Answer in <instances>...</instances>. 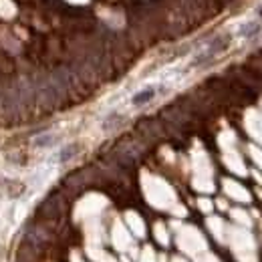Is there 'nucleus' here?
Listing matches in <instances>:
<instances>
[{
	"instance_id": "nucleus-4",
	"label": "nucleus",
	"mask_w": 262,
	"mask_h": 262,
	"mask_svg": "<svg viewBox=\"0 0 262 262\" xmlns=\"http://www.w3.org/2000/svg\"><path fill=\"white\" fill-rule=\"evenodd\" d=\"M226 192H228L230 196L236 198V200H242V202H248V200H250L248 192H246L242 186L234 184V182H226Z\"/></svg>"
},
{
	"instance_id": "nucleus-5",
	"label": "nucleus",
	"mask_w": 262,
	"mask_h": 262,
	"mask_svg": "<svg viewBox=\"0 0 262 262\" xmlns=\"http://www.w3.org/2000/svg\"><path fill=\"white\" fill-rule=\"evenodd\" d=\"M51 141H53V135H45V137H38V139H36V145L47 147V145H51Z\"/></svg>"
},
{
	"instance_id": "nucleus-3",
	"label": "nucleus",
	"mask_w": 262,
	"mask_h": 262,
	"mask_svg": "<svg viewBox=\"0 0 262 262\" xmlns=\"http://www.w3.org/2000/svg\"><path fill=\"white\" fill-rule=\"evenodd\" d=\"M158 87H145V89H141V91H137L133 99H131V103L133 105H145V103H149L151 99L158 95Z\"/></svg>"
},
{
	"instance_id": "nucleus-7",
	"label": "nucleus",
	"mask_w": 262,
	"mask_h": 262,
	"mask_svg": "<svg viewBox=\"0 0 262 262\" xmlns=\"http://www.w3.org/2000/svg\"><path fill=\"white\" fill-rule=\"evenodd\" d=\"M69 2H75V4H85L87 0H69Z\"/></svg>"
},
{
	"instance_id": "nucleus-6",
	"label": "nucleus",
	"mask_w": 262,
	"mask_h": 262,
	"mask_svg": "<svg viewBox=\"0 0 262 262\" xmlns=\"http://www.w3.org/2000/svg\"><path fill=\"white\" fill-rule=\"evenodd\" d=\"M250 154H252V158H254V162L262 167V151L260 149H256V147H250Z\"/></svg>"
},
{
	"instance_id": "nucleus-2",
	"label": "nucleus",
	"mask_w": 262,
	"mask_h": 262,
	"mask_svg": "<svg viewBox=\"0 0 262 262\" xmlns=\"http://www.w3.org/2000/svg\"><path fill=\"white\" fill-rule=\"evenodd\" d=\"M260 33V20H244L240 27H238V36L242 38H252Z\"/></svg>"
},
{
	"instance_id": "nucleus-1",
	"label": "nucleus",
	"mask_w": 262,
	"mask_h": 262,
	"mask_svg": "<svg viewBox=\"0 0 262 262\" xmlns=\"http://www.w3.org/2000/svg\"><path fill=\"white\" fill-rule=\"evenodd\" d=\"M246 127L250 131V135L262 143V113L258 111H248V115H246Z\"/></svg>"
}]
</instances>
